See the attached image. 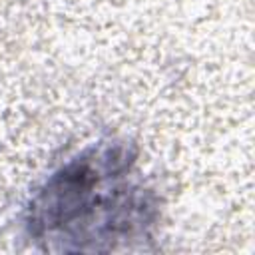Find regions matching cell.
I'll list each match as a JSON object with an SVG mask.
<instances>
[{"label":"cell","instance_id":"6da1fadb","mask_svg":"<svg viewBox=\"0 0 255 255\" xmlns=\"http://www.w3.org/2000/svg\"><path fill=\"white\" fill-rule=\"evenodd\" d=\"M133 157L124 145H104L56 171L30 205V233L56 249H98L129 237L147 221L145 193L131 181Z\"/></svg>","mask_w":255,"mask_h":255}]
</instances>
